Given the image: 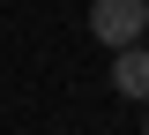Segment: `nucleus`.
<instances>
[{
    "mask_svg": "<svg viewBox=\"0 0 149 135\" xmlns=\"http://www.w3.org/2000/svg\"><path fill=\"white\" fill-rule=\"evenodd\" d=\"M142 105H149V98H142ZM142 135H149V113H142Z\"/></svg>",
    "mask_w": 149,
    "mask_h": 135,
    "instance_id": "3",
    "label": "nucleus"
},
{
    "mask_svg": "<svg viewBox=\"0 0 149 135\" xmlns=\"http://www.w3.org/2000/svg\"><path fill=\"white\" fill-rule=\"evenodd\" d=\"M90 38H97V45H134V38H149V0H90Z\"/></svg>",
    "mask_w": 149,
    "mask_h": 135,
    "instance_id": "1",
    "label": "nucleus"
},
{
    "mask_svg": "<svg viewBox=\"0 0 149 135\" xmlns=\"http://www.w3.org/2000/svg\"><path fill=\"white\" fill-rule=\"evenodd\" d=\"M112 90L134 98V105L149 98V45L142 38H134V45H112Z\"/></svg>",
    "mask_w": 149,
    "mask_h": 135,
    "instance_id": "2",
    "label": "nucleus"
}]
</instances>
